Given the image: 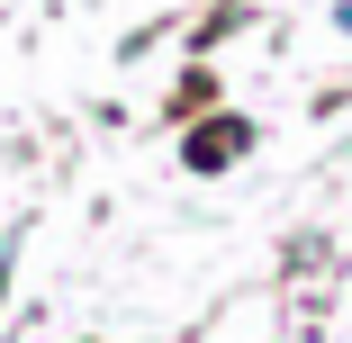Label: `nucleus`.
I'll list each match as a JSON object with an SVG mask.
<instances>
[{
    "instance_id": "nucleus-1",
    "label": "nucleus",
    "mask_w": 352,
    "mask_h": 343,
    "mask_svg": "<svg viewBox=\"0 0 352 343\" xmlns=\"http://www.w3.org/2000/svg\"><path fill=\"white\" fill-rule=\"evenodd\" d=\"M343 27H352V10H343Z\"/></svg>"
}]
</instances>
